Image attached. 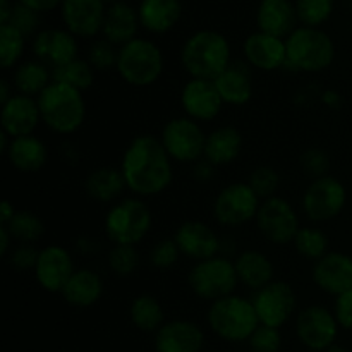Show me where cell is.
I'll use <instances>...</instances> for the list:
<instances>
[{
	"label": "cell",
	"mask_w": 352,
	"mask_h": 352,
	"mask_svg": "<svg viewBox=\"0 0 352 352\" xmlns=\"http://www.w3.org/2000/svg\"><path fill=\"white\" fill-rule=\"evenodd\" d=\"M119 168L127 191L138 198L162 195L174 179V160L160 138L151 134H140L131 140L120 158Z\"/></svg>",
	"instance_id": "obj_1"
},
{
	"label": "cell",
	"mask_w": 352,
	"mask_h": 352,
	"mask_svg": "<svg viewBox=\"0 0 352 352\" xmlns=\"http://www.w3.org/2000/svg\"><path fill=\"white\" fill-rule=\"evenodd\" d=\"M230 64V43L220 31H196L181 48V65L189 78L215 81Z\"/></svg>",
	"instance_id": "obj_2"
},
{
	"label": "cell",
	"mask_w": 352,
	"mask_h": 352,
	"mask_svg": "<svg viewBox=\"0 0 352 352\" xmlns=\"http://www.w3.org/2000/svg\"><path fill=\"white\" fill-rule=\"evenodd\" d=\"M36 102L41 124L58 136H71L85 124V95L64 82L52 81L50 86L38 96Z\"/></svg>",
	"instance_id": "obj_3"
},
{
	"label": "cell",
	"mask_w": 352,
	"mask_h": 352,
	"mask_svg": "<svg viewBox=\"0 0 352 352\" xmlns=\"http://www.w3.org/2000/svg\"><path fill=\"white\" fill-rule=\"evenodd\" d=\"M287 62L285 67L292 72L318 74L327 71L336 60V43L322 28L298 26L287 38Z\"/></svg>",
	"instance_id": "obj_4"
},
{
	"label": "cell",
	"mask_w": 352,
	"mask_h": 352,
	"mask_svg": "<svg viewBox=\"0 0 352 352\" xmlns=\"http://www.w3.org/2000/svg\"><path fill=\"white\" fill-rule=\"evenodd\" d=\"M206 323L217 337L227 342H246L260 327L253 301L239 294L213 301L206 313Z\"/></svg>",
	"instance_id": "obj_5"
},
{
	"label": "cell",
	"mask_w": 352,
	"mask_h": 352,
	"mask_svg": "<svg viewBox=\"0 0 352 352\" xmlns=\"http://www.w3.org/2000/svg\"><path fill=\"white\" fill-rule=\"evenodd\" d=\"M117 74L126 85L134 88L153 86L165 71V57L153 40L138 36L119 47Z\"/></svg>",
	"instance_id": "obj_6"
},
{
	"label": "cell",
	"mask_w": 352,
	"mask_h": 352,
	"mask_svg": "<svg viewBox=\"0 0 352 352\" xmlns=\"http://www.w3.org/2000/svg\"><path fill=\"white\" fill-rule=\"evenodd\" d=\"M153 227V213L143 198L126 196L113 203L103 220V230L112 244L138 246Z\"/></svg>",
	"instance_id": "obj_7"
},
{
	"label": "cell",
	"mask_w": 352,
	"mask_h": 352,
	"mask_svg": "<svg viewBox=\"0 0 352 352\" xmlns=\"http://www.w3.org/2000/svg\"><path fill=\"white\" fill-rule=\"evenodd\" d=\"M188 284L199 299L210 302L236 294L239 278L234 260L226 254H217L208 260L196 261L189 270Z\"/></svg>",
	"instance_id": "obj_8"
},
{
	"label": "cell",
	"mask_w": 352,
	"mask_h": 352,
	"mask_svg": "<svg viewBox=\"0 0 352 352\" xmlns=\"http://www.w3.org/2000/svg\"><path fill=\"white\" fill-rule=\"evenodd\" d=\"M347 189L333 175L313 179L301 196V208L313 223H325L337 219L346 210Z\"/></svg>",
	"instance_id": "obj_9"
},
{
	"label": "cell",
	"mask_w": 352,
	"mask_h": 352,
	"mask_svg": "<svg viewBox=\"0 0 352 352\" xmlns=\"http://www.w3.org/2000/svg\"><path fill=\"white\" fill-rule=\"evenodd\" d=\"M208 134L201 124L189 117H174L162 127L160 141L170 158L179 164H196L205 155Z\"/></svg>",
	"instance_id": "obj_10"
},
{
	"label": "cell",
	"mask_w": 352,
	"mask_h": 352,
	"mask_svg": "<svg viewBox=\"0 0 352 352\" xmlns=\"http://www.w3.org/2000/svg\"><path fill=\"white\" fill-rule=\"evenodd\" d=\"M261 199L248 182L227 184L213 199V217L227 229L246 226L256 220Z\"/></svg>",
	"instance_id": "obj_11"
},
{
	"label": "cell",
	"mask_w": 352,
	"mask_h": 352,
	"mask_svg": "<svg viewBox=\"0 0 352 352\" xmlns=\"http://www.w3.org/2000/svg\"><path fill=\"white\" fill-rule=\"evenodd\" d=\"M256 227L261 236L275 246L292 244L296 234L301 229L299 215L294 206L282 196H274L261 201L256 215Z\"/></svg>",
	"instance_id": "obj_12"
},
{
	"label": "cell",
	"mask_w": 352,
	"mask_h": 352,
	"mask_svg": "<svg viewBox=\"0 0 352 352\" xmlns=\"http://www.w3.org/2000/svg\"><path fill=\"white\" fill-rule=\"evenodd\" d=\"M253 306L260 325L280 330L298 308V296L291 284L284 280H274L263 289L254 292Z\"/></svg>",
	"instance_id": "obj_13"
},
{
	"label": "cell",
	"mask_w": 352,
	"mask_h": 352,
	"mask_svg": "<svg viewBox=\"0 0 352 352\" xmlns=\"http://www.w3.org/2000/svg\"><path fill=\"white\" fill-rule=\"evenodd\" d=\"M336 315L325 306L311 305L301 309L296 318V336L309 351L325 352L336 344L339 336Z\"/></svg>",
	"instance_id": "obj_14"
},
{
	"label": "cell",
	"mask_w": 352,
	"mask_h": 352,
	"mask_svg": "<svg viewBox=\"0 0 352 352\" xmlns=\"http://www.w3.org/2000/svg\"><path fill=\"white\" fill-rule=\"evenodd\" d=\"M74 272L76 267L71 251L60 244H48L40 250L33 275L36 284L45 292L60 294Z\"/></svg>",
	"instance_id": "obj_15"
},
{
	"label": "cell",
	"mask_w": 352,
	"mask_h": 352,
	"mask_svg": "<svg viewBox=\"0 0 352 352\" xmlns=\"http://www.w3.org/2000/svg\"><path fill=\"white\" fill-rule=\"evenodd\" d=\"M31 50L36 60L54 71L78 58V38L65 28H47L33 38Z\"/></svg>",
	"instance_id": "obj_16"
},
{
	"label": "cell",
	"mask_w": 352,
	"mask_h": 352,
	"mask_svg": "<svg viewBox=\"0 0 352 352\" xmlns=\"http://www.w3.org/2000/svg\"><path fill=\"white\" fill-rule=\"evenodd\" d=\"M107 7L103 0H64L60 6L62 23L76 38H95L102 33Z\"/></svg>",
	"instance_id": "obj_17"
},
{
	"label": "cell",
	"mask_w": 352,
	"mask_h": 352,
	"mask_svg": "<svg viewBox=\"0 0 352 352\" xmlns=\"http://www.w3.org/2000/svg\"><path fill=\"white\" fill-rule=\"evenodd\" d=\"M181 107L186 117L201 124L215 120L222 112L223 102L215 82L189 78L181 89Z\"/></svg>",
	"instance_id": "obj_18"
},
{
	"label": "cell",
	"mask_w": 352,
	"mask_h": 352,
	"mask_svg": "<svg viewBox=\"0 0 352 352\" xmlns=\"http://www.w3.org/2000/svg\"><path fill=\"white\" fill-rule=\"evenodd\" d=\"M175 244L181 250L182 256L196 261L208 260L222 251V239L219 234L205 222L188 220L181 223L174 232Z\"/></svg>",
	"instance_id": "obj_19"
},
{
	"label": "cell",
	"mask_w": 352,
	"mask_h": 352,
	"mask_svg": "<svg viewBox=\"0 0 352 352\" xmlns=\"http://www.w3.org/2000/svg\"><path fill=\"white\" fill-rule=\"evenodd\" d=\"M244 62L250 67L263 72H274L285 67L287 62V47L284 38L274 34L254 31L243 43Z\"/></svg>",
	"instance_id": "obj_20"
},
{
	"label": "cell",
	"mask_w": 352,
	"mask_h": 352,
	"mask_svg": "<svg viewBox=\"0 0 352 352\" xmlns=\"http://www.w3.org/2000/svg\"><path fill=\"white\" fill-rule=\"evenodd\" d=\"M313 282L320 291L340 296L352 289V256L342 251H329L313 263Z\"/></svg>",
	"instance_id": "obj_21"
},
{
	"label": "cell",
	"mask_w": 352,
	"mask_h": 352,
	"mask_svg": "<svg viewBox=\"0 0 352 352\" xmlns=\"http://www.w3.org/2000/svg\"><path fill=\"white\" fill-rule=\"evenodd\" d=\"M205 346V332L189 320L165 322L155 333L157 352H201Z\"/></svg>",
	"instance_id": "obj_22"
},
{
	"label": "cell",
	"mask_w": 352,
	"mask_h": 352,
	"mask_svg": "<svg viewBox=\"0 0 352 352\" xmlns=\"http://www.w3.org/2000/svg\"><path fill=\"white\" fill-rule=\"evenodd\" d=\"M40 122L41 116L36 98L17 95L16 93L9 102L2 105L0 124H2L3 133L9 134L12 140L14 138L34 134Z\"/></svg>",
	"instance_id": "obj_23"
},
{
	"label": "cell",
	"mask_w": 352,
	"mask_h": 352,
	"mask_svg": "<svg viewBox=\"0 0 352 352\" xmlns=\"http://www.w3.org/2000/svg\"><path fill=\"white\" fill-rule=\"evenodd\" d=\"M298 12L292 0H261L256 9L258 31L287 38L298 28Z\"/></svg>",
	"instance_id": "obj_24"
},
{
	"label": "cell",
	"mask_w": 352,
	"mask_h": 352,
	"mask_svg": "<svg viewBox=\"0 0 352 352\" xmlns=\"http://www.w3.org/2000/svg\"><path fill=\"white\" fill-rule=\"evenodd\" d=\"M141 23L138 16V9H134L127 2H117L107 7L105 21H103L102 34L107 41L113 43L116 47L129 43L138 38Z\"/></svg>",
	"instance_id": "obj_25"
},
{
	"label": "cell",
	"mask_w": 352,
	"mask_h": 352,
	"mask_svg": "<svg viewBox=\"0 0 352 352\" xmlns=\"http://www.w3.org/2000/svg\"><path fill=\"white\" fill-rule=\"evenodd\" d=\"M103 278L96 270L88 267L76 268L72 277L62 289L60 296L69 306L74 308H91L103 296Z\"/></svg>",
	"instance_id": "obj_26"
},
{
	"label": "cell",
	"mask_w": 352,
	"mask_h": 352,
	"mask_svg": "<svg viewBox=\"0 0 352 352\" xmlns=\"http://www.w3.org/2000/svg\"><path fill=\"white\" fill-rule=\"evenodd\" d=\"M213 82L223 105L243 107L253 98V78L246 62H232Z\"/></svg>",
	"instance_id": "obj_27"
},
{
	"label": "cell",
	"mask_w": 352,
	"mask_h": 352,
	"mask_svg": "<svg viewBox=\"0 0 352 352\" xmlns=\"http://www.w3.org/2000/svg\"><path fill=\"white\" fill-rule=\"evenodd\" d=\"M138 16L143 30L151 34H165L174 30L182 17L181 0H141Z\"/></svg>",
	"instance_id": "obj_28"
},
{
	"label": "cell",
	"mask_w": 352,
	"mask_h": 352,
	"mask_svg": "<svg viewBox=\"0 0 352 352\" xmlns=\"http://www.w3.org/2000/svg\"><path fill=\"white\" fill-rule=\"evenodd\" d=\"M243 151V134L234 126H220L208 133L203 158L213 167H227L239 158Z\"/></svg>",
	"instance_id": "obj_29"
},
{
	"label": "cell",
	"mask_w": 352,
	"mask_h": 352,
	"mask_svg": "<svg viewBox=\"0 0 352 352\" xmlns=\"http://www.w3.org/2000/svg\"><path fill=\"white\" fill-rule=\"evenodd\" d=\"M239 284L251 291H260L265 285L274 282L275 267L270 258L258 250H246L234 260Z\"/></svg>",
	"instance_id": "obj_30"
},
{
	"label": "cell",
	"mask_w": 352,
	"mask_h": 352,
	"mask_svg": "<svg viewBox=\"0 0 352 352\" xmlns=\"http://www.w3.org/2000/svg\"><path fill=\"white\" fill-rule=\"evenodd\" d=\"M6 158L16 170L33 174L41 170L48 162V148L34 134L14 138L7 150Z\"/></svg>",
	"instance_id": "obj_31"
},
{
	"label": "cell",
	"mask_w": 352,
	"mask_h": 352,
	"mask_svg": "<svg viewBox=\"0 0 352 352\" xmlns=\"http://www.w3.org/2000/svg\"><path fill=\"white\" fill-rule=\"evenodd\" d=\"M126 189V181H124L120 168H95L85 179L86 195L95 201L105 203V205L107 203L113 205L116 201H119Z\"/></svg>",
	"instance_id": "obj_32"
},
{
	"label": "cell",
	"mask_w": 352,
	"mask_h": 352,
	"mask_svg": "<svg viewBox=\"0 0 352 352\" xmlns=\"http://www.w3.org/2000/svg\"><path fill=\"white\" fill-rule=\"evenodd\" d=\"M52 81H54L52 69L36 58L21 62L17 67H14L12 78H10L17 95L31 96V98H38L50 86Z\"/></svg>",
	"instance_id": "obj_33"
},
{
	"label": "cell",
	"mask_w": 352,
	"mask_h": 352,
	"mask_svg": "<svg viewBox=\"0 0 352 352\" xmlns=\"http://www.w3.org/2000/svg\"><path fill=\"white\" fill-rule=\"evenodd\" d=\"M131 323L144 333H157L165 323V311L160 301L151 294H140L129 306Z\"/></svg>",
	"instance_id": "obj_34"
},
{
	"label": "cell",
	"mask_w": 352,
	"mask_h": 352,
	"mask_svg": "<svg viewBox=\"0 0 352 352\" xmlns=\"http://www.w3.org/2000/svg\"><path fill=\"white\" fill-rule=\"evenodd\" d=\"M292 246H294L296 253L299 256L315 263V261H318L320 258H323L330 251V239L325 234V230L320 229V227L305 226L296 234Z\"/></svg>",
	"instance_id": "obj_35"
},
{
	"label": "cell",
	"mask_w": 352,
	"mask_h": 352,
	"mask_svg": "<svg viewBox=\"0 0 352 352\" xmlns=\"http://www.w3.org/2000/svg\"><path fill=\"white\" fill-rule=\"evenodd\" d=\"M6 227L17 244H36L45 234L43 220L28 210H17L14 219Z\"/></svg>",
	"instance_id": "obj_36"
},
{
	"label": "cell",
	"mask_w": 352,
	"mask_h": 352,
	"mask_svg": "<svg viewBox=\"0 0 352 352\" xmlns=\"http://www.w3.org/2000/svg\"><path fill=\"white\" fill-rule=\"evenodd\" d=\"M52 74H54V81L64 82V85L85 93L86 89L91 88L93 82H95L96 72L86 58L78 57L72 62H69V64L62 65V67L54 69Z\"/></svg>",
	"instance_id": "obj_37"
},
{
	"label": "cell",
	"mask_w": 352,
	"mask_h": 352,
	"mask_svg": "<svg viewBox=\"0 0 352 352\" xmlns=\"http://www.w3.org/2000/svg\"><path fill=\"white\" fill-rule=\"evenodd\" d=\"M26 40L21 31L10 24L0 26V65L2 69H12L21 64L24 50H26Z\"/></svg>",
	"instance_id": "obj_38"
},
{
	"label": "cell",
	"mask_w": 352,
	"mask_h": 352,
	"mask_svg": "<svg viewBox=\"0 0 352 352\" xmlns=\"http://www.w3.org/2000/svg\"><path fill=\"white\" fill-rule=\"evenodd\" d=\"M296 12L301 26L320 28L332 17L336 0H296Z\"/></svg>",
	"instance_id": "obj_39"
},
{
	"label": "cell",
	"mask_w": 352,
	"mask_h": 352,
	"mask_svg": "<svg viewBox=\"0 0 352 352\" xmlns=\"http://www.w3.org/2000/svg\"><path fill=\"white\" fill-rule=\"evenodd\" d=\"M141 256L136 246L113 244L107 256V265L116 277H131L140 267Z\"/></svg>",
	"instance_id": "obj_40"
},
{
	"label": "cell",
	"mask_w": 352,
	"mask_h": 352,
	"mask_svg": "<svg viewBox=\"0 0 352 352\" xmlns=\"http://www.w3.org/2000/svg\"><path fill=\"white\" fill-rule=\"evenodd\" d=\"M246 182L253 188L258 198L261 201H265V199H270L274 196H277L278 188H280V174L274 167L260 165V167H256L251 172Z\"/></svg>",
	"instance_id": "obj_41"
},
{
	"label": "cell",
	"mask_w": 352,
	"mask_h": 352,
	"mask_svg": "<svg viewBox=\"0 0 352 352\" xmlns=\"http://www.w3.org/2000/svg\"><path fill=\"white\" fill-rule=\"evenodd\" d=\"M117 58H119V47L107 41L105 38H100L89 45L86 60L95 69V72H107L117 67Z\"/></svg>",
	"instance_id": "obj_42"
},
{
	"label": "cell",
	"mask_w": 352,
	"mask_h": 352,
	"mask_svg": "<svg viewBox=\"0 0 352 352\" xmlns=\"http://www.w3.org/2000/svg\"><path fill=\"white\" fill-rule=\"evenodd\" d=\"M299 165L302 172L313 179L325 177L330 172V157L322 148H308L299 157Z\"/></svg>",
	"instance_id": "obj_43"
},
{
	"label": "cell",
	"mask_w": 352,
	"mask_h": 352,
	"mask_svg": "<svg viewBox=\"0 0 352 352\" xmlns=\"http://www.w3.org/2000/svg\"><path fill=\"white\" fill-rule=\"evenodd\" d=\"M9 24L16 28L17 31H21L26 38H31V36L34 38L41 31L40 12L23 6L21 2H16L14 3V10H12V16H10Z\"/></svg>",
	"instance_id": "obj_44"
},
{
	"label": "cell",
	"mask_w": 352,
	"mask_h": 352,
	"mask_svg": "<svg viewBox=\"0 0 352 352\" xmlns=\"http://www.w3.org/2000/svg\"><path fill=\"white\" fill-rule=\"evenodd\" d=\"M181 256V250H179V246L175 244L174 237H172V239L157 241V243L153 244V248H151L148 260H150V263L153 265L155 268H158V270H168V268H172L177 263Z\"/></svg>",
	"instance_id": "obj_45"
},
{
	"label": "cell",
	"mask_w": 352,
	"mask_h": 352,
	"mask_svg": "<svg viewBox=\"0 0 352 352\" xmlns=\"http://www.w3.org/2000/svg\"><path fill=\"white\" fill-rule=\"evenodd\" d=\"M251 352H280L282 336L278 329L260 325L250 337Z\"/></svg>",
	"instance_id": "obj_46"
},
{
	"label": "cell",
	"mask_w": 352,
	"mask_h": 352,
	"mask_svg": "<svg viewBox=\"0 0 352 352\" xmlns=\"http://www.w3.org/2000/svg\"><path fill=\"white\" fill-rule=\"evenodd\" d=\"M38 254H40V250H38L34 244H17V246L12 248V251H10L9 261L10 265L19 272L34 270L38 261Z\"/></svg>",
	"instance_id": "obj_47"
},
{
	"label": "cell",
	"mask_w": 352,
	"mask_h": 352,
	"mask_svg": "<svg viewBox=\"0 0 352 352\" xmlns=\"http://www.w3.org/2000/svg\"><path fill=\"white\" fill-rule=\"evenodd\" d=\"M333 315L340 329L352 330V289L337 296L333 302Z\"/></svg>",
	"instance_id": "obj_48"
},
{
	"label": "cell",
	"mask_w": 352,
	"mask_h": 352,
	"mask_svg": "<svg viewBox=\"0 0 352 352\" xmlns=\"http://www.w3.org/2000/svg\"><path fill=\"white\" fill-rule=\"evenodd\" d=\"M215 168L212 164H210L208 160H205V158H201V160H198L196 164H192V168H191V175L192 179H195L196 182H201V184H206V182H210L213 179V175H215Z\"/></svg>",
	"instance_id": "obj_49"
},
{
	"label": "cell",
	"mask_w": 352,
	"mask_h": 352,
	"mask_svg": "<svg viewBox=\"0 0 352 352\" xmlns=\"http://www.w3.org/2000/svg\"><path fill=\"white\" fill-rule=\"evenodd\" d=\"M17 2H21L23 6L30 7V9L36 10V12L43 14V12H50V10L54 9H60L62 2L64 0H17Z\"/></svg>",
	"instance_id": "obj_50"
},
{
	"label": "cell",
	"mask_w": 352,
	"mask_h": 352,
	"mask_svg": "<svg viewBox=\"0 0 352 352\" xmlns=\"http://www.w3.org/2000/svg\"><path fill=\"white\" fill-rule=\"evenodd\" d=\"M76 250H78L79 254H85V256H89V254H95L100 251V244L96 241H93L91 237H78L76 241Z\"/></svg>",
	"instance_id": "obj_51"
},
{
	"label": "cell",
	"mask_w": 352,
	"mask_h": 352,
	"mask_svg": "<svg viewBox=\"0 0 352 352\" xmlns=\"http://www.w3.org/2000/svg\"><path fill=\"white\" fill-rule=\"evenodd\" d=\"M320 100H322V103L325 107H329V109H339L340 105H342V95H340L337 89H323L322 95H320Z\"/></svg>",
	"instance_id": "obj_52"
},
{
	"label": "cell",
	"mask_w": 352,
	"mask_h": 352,
	"mask_svg": "<svg viewBox=\"0 0 352 352\" xmlns=\"http://www.w3.org/2000/svg\"><path fill=\"white\" fill-rule=\"evenodd\" d=\"M14 239L10 236L9 229L6 226H0V256L9 258L10 251H12Z\"/></svg>",
	"instance_id": "obj_53"
},
{
	"label": "cell",
	"mask_w": 352,
	"mask_h": 352,
	"mask_svg": "<svg viewBox=\"0 0 352 352\" xmlns=\"http://www.w3.org/2000/svg\"><path fill=\"white\" fill-rule=\"evenodd\" d=\"M17 210L14 208L12 203H10L9 199H3L2 205H0V226H7V223L14 219Z\"/></svg>",
	"instance_id": "obj_54"
},
{
	"label": "cell",
	"mask_w": 352,
	"mask_h": 352,
	"mask_svg": "<svg viewBox=\"0 0 352 352\" xmlns=\"http://www.w3.org/2000/svg\"><path fill=\"white\" fill-rule=\"evenodd\" d=\"M14 95H16V89H14L10 79H0V105L9 102Z\"/></svg>",
	"instance_id": "obj_55"
},
{
	"label": "cell",
	"mask_w": 352,
	"mask_h": 352,
	"mask_svg": "<svg viewBox=\"0 0 352 352\" xmlns=\"http://www.w3.org/2000/svg\"><path fill=\"white\" fill-rule=\"evenodd\" d=\"M12 10L14 2H10V0H0V26H2V24H9Z\"/></svg>",
	"instance_id": "obj_56"
},
{
	"label": "cell",
	"mask_w": 352,
	"mask_h": 352,
	"mask_svg": "<svg viewBox=\"0 0 352 352\" xmlns=\"http://www.w3.org/2000/svg\"><path fill=\"white\" fill-rule=\"evenodd\" d=\"M10 141H12V138L9 136L7 133H3L2 129H0V151H2L3 155L7 153V150H9L10 146Z\"/></svg>",
	"instance_id": "obj_57"
},
{
	"label": "cell",
	"mask_w": 352,
	"mask_h": 352,
	"mask_svg": "<svg viewBox=\"0 0 352 352\" xmlns=\"http://www.w3.org/2000/svg\"><path fill=\"white\" fill-rule=\"evenodd\" d=\"M325 352H352V351H349L347 347H344V346H337V344H333V346L330 347V349H327Z\"/></svg>",
	"instance_id": "obj_58"
},
{
	"label": "cell",
	"mask_w": 352,
	"mask_h": 352,
	"mask_svg": "<svg viewBox=\"0 0 352 352\" xmlns=\"http://www.w3.org/2000/svg\"><path fill=\"white\" fill-rule=\"evenodd\" d=\"M103 2L107 3V6H112V3H117V2H122V0H103Z\"/></svg>",
	"instance_id": "obj_59"
},
{
	"label": "cell",
	"mask_w": 352,
	"mask_h": 352,
	"mask_svg": "<svg viewBox=\"0 0 352 352\" xmlns=\"http://www.w3.org/2000/svg\"><path fill=\"white\" fill-rule=\"evenodd\" d=\"M69 352H79V351H69Z\"/></svg>",
	"instance_id": "obj_60"
}]
</instances>
